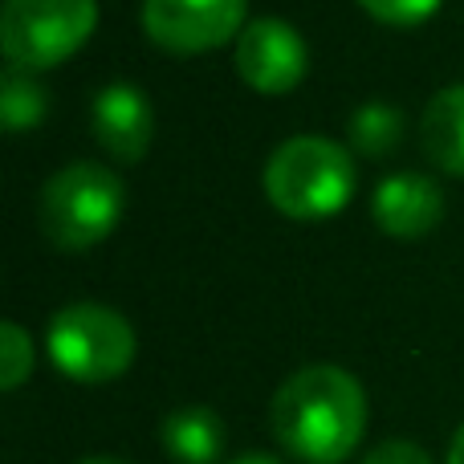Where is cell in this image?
I'll return each mask as SVG.
<instances>
[{"label":"cell","instance_id":"cell-1","mask_svg":"<svg viewBox=\"0 0 464 464\" xmlns=\"http://www.w3.org/2000/svg\"><path fill=\"white\" fill-rule=\"evenodd\" d=\"M277 444L305 464H343L367 432V392L334 362L302 367L269 403Z\"/></svg>","mask_w":464,"mask_h":464},{"label":"cell","instance_id":"cell-2","mask_svg":"<svg viewBox=\"0 0 464 464\" xmlns=\"http://www.w3.org/2000/svg\"><path fill=\"white\" fill-rule=\"evenodd\" d=\"M265 196L289 220H326L354 196V151L326 135H294L265 163Z\"/></svg>","mask_w":464,"mask_h":464},{"label":"cell","instance_id":"cell-3","mask_svg":"<svg viewBox=\"0 0 464 464\" xmlns=\"http://www.w3.org/2000/svg\"><path fill=\"white\" fill-rule=\"evenodd\" d=\"M127 208V188L102 163H70L53 171L37 196V225L65 253L98 245L114 232Z\"/></svg>","mask_w":464,"mask_h":464},{"label":"cell","instance_id":"cell-4","mask_svg":"<svg viewBox=\"0 0 464 464\" xmlns=\"http://www.w3.org/2000/svg\"><path fill=\"white\" fill-rule=\"evenodd\" d=\"M45 346L53 367L73 383H111L130 371L139 351L135 326L119 310L98 302H73L49 318Z\"/></svg>","mask_w":464,"mask_h":464},{"label":"cell","instance_id":"cell-5","mask_svg":"<svg viewBox=\"0 0 464 464\" xmlns=\"http://www.w3.org/2000/svg\"><path fill=\"white\" fill-rule=\"evenodd\" d=\"M98 29V0H5L0 49L16 70H53Z\"/></svg>","mask_w":464,"mask_h":464},{"label":"cell","instance_id":"cell-6","mask_svg":"<svg viewBox=\"0 0 464 464\" xmlns=\"http://www.w3.org/2000/svg\"><path fill=\"white\" fill-rule=\"evenodd\" d=\"M248 0H143V29L160 49L204 53L245 33Z\"/></svg>","mask_w":464,"mask_h":464},{"label":"cell","instance_id":"cell-7","mask_svg":"<svg viewBox=\"0 0 464 464\" xmlns=\"http://www.w3.org/2000/svg\"><path fill=\"white\" fill-rule=\"evenodd\" d=\"M305 53L302 33L281 16H256L237 37V73L256 90V94H289L305 78Z\"/></svg>","mask_w":464,"mask_h":464},{"label":"cell","instance_id":"cell-8","mask_svg":"<svg viewBox=\"0 0 464 464\" xmlns=\"http://www.w3.org/2000/svg\"><path fill=\"white\" fill-rule=\"evenodd\" d=\"M90 130L119 163H139L155 139V111L135 82H111L90 102Z\"/></svg>","mask_w":464,"mask_h":464},{"label":"cell","instance_id":"cell-9","mask_svg":"<svg viewBox=\"0 0 464 464\" xmlns=\"http://www.w3.org/2000/svg\"><path fill=\"white\" fill-rule=\"evenodd\" d=\"M371 217L387 237L416 240L444 220V192L436 179L420 176V171H395V176L379 179L375 196H371Z\"/></svg>","mask_w":464,"mask_h":464},{"label":"cell","instance_id":"cell-10","mask_svg":"<svg viewBox=\"0 0 464 464\" xmlns=\"http://www.w3.org/2000/svg\"><path fill=\"white\" fill-rule=\"evenodd\" d=\"M160 444L176 464H217L225 449V424L204 403H184L160 420Z\"/></svg>","mask_w":464,"mask_h":464},{"label":"cell","instance_id":"cell-11","mask_svg":"<svg viewBox=\"0 0 464 464\" xmlns=\"http://www.w3.org/2000/svg\"><path fill=\"white\" fill-rule=\"evenodd\" d=\"M424 155L449 176H464V82L432 94L420 119Z\"/></svg>","mask_w":464,"mask_h":464},{"label":"cell","instance_id":"cell-12","mask_svg":"<svg viewBox=\"0 0 464 464\" xmlns=\"http://www.w3.org/2000/svg\"><path fill=\"white\" fill-rule=\"evenodd\" d=\"M403 143V111L387 102H362L346 122V147L367 160H383Z\"/></svg>","mask_w":464,"mask_h":464},{"label":"cell","instance_id":"cell-13","mask_svg":"<svg viewBox=\"0 0 464 464\" xmlns=\"http://www.w3.org/2000/svg\"><path fill=\"white\" fill-rule=\"evenodd\" d=\"M49 114V94L29 70H16L8 65L0 73V127L8 135H21V130L41 127Z\"/></svg>","mask_w":464,"mask_h":464},{"label":"cell","instance_id":"cell-14","mask_svg":"<svg viewBox=\"0 0 464 464\" xmlns=\"http://www.w3.org/2000/svg\"><path fill=\"white\" fill-rule=\"evenodd\" d=\"M33 371V338L24 334V326L5 322L0 326V387L16 392Z\"/></svg>","mask_w":464,"mask_h":464},{"label":"cell","instance_id":"cell-15","mask_svg":"<svg viewBox=\"0 0 464 464\" xmlns=\"http://www.w3.org/2000/svg\"><path fill=\"white\" fill-rule=\"evenodd\" d=\"M375 21L395 24V29H408V24H420L440 8V0H359Z\"/></svg>","mask_w":464,"mask_h":464},{"label":"cell","instance_id":"cell-16","mask_svg":"<svg viewBox=\"0 0 464 464\" xmlns=\"http://www.w3.org/2000/svg\"><path fill=\"white\" fill-rule=\"evenodd\" d=\"M362 464H432V457L411 440H383L362 457Z\"/></svg>","mask_w":464,"mask_h":464},{"label":"cell","instance_id":"cell-17","mask_svg":"<svg viewBox=\"0 0 464 464\" xmlns=\"http://www.w3.org/2000/svg\"><path fill=\"white\" fill-rule=\"evenodd\" d=\"M449 464H464V424L457 428V436L449 444Z\"/></svg>","mask_w":464,"mask_h":464},{"label":"cell","instance_id":"cell-18","mask_svg":"<svg viewBox=\"0 0 464 464\" xmlns=\"http://www.w3.org/2000/svg\"><path fill=\"white\" fill-rule=\"evenodd\" d=\"M228 464H281V460L261 457V452H248V457H237V460H228Z\"/></svg>","mask_w":464,"mask_h":464},{"label":"cell","instance_id":"cell-19","mask_svg":"<svg viewBox=\"0 0 464 464\" xmlns=\"http://www.w3.org/2000/svg\"><path fill=\"white\" fill-rule=\"evenodd\" d=\"M78 464H130V460H122V457H86Z\"/></svg>","mask_w":464,"mask_h":464}]
</instances>
